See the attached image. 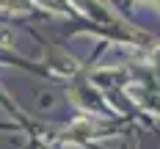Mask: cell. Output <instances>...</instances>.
Segmentation results:
<instances>
[{
	"instance_id": "6da1fadb",
	"label": "cell",
	"mask_w": 160,
	"mask_h": 149,
	"mask_svg": "<svg viewBox=\"0 0 160 149\" xmlns=\"http://www.w3.org/2000/svg\"><path fill=\"white\" fill-rule=\"evenodd\" d=\"M3 8H11V11H25L31 8V0H0Z\"/></svg>"
},
{
	"instance_id": "7a4b0ae2",
	"label": "cell",
	"mask_w": 160,
	"mask_h": 149,
	"mask_svg": "<svg viewBox=\"0 0 160 149\" xmlns=\"http://www.w3.org/2000/svg\"><path fill=\"white\" fill-rule=\"evenodd\" d=\"M152 3H155V6H158V8H160V0H152Z\"/></svg>"
}]
</instances>
